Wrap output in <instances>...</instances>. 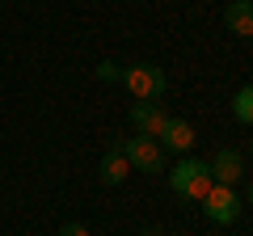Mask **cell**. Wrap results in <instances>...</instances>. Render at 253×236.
Segmentation results:
<instances>
[{"label":"cell","instance_id":"cell-9","mask_svg":"<svg viewBox=\"0 0 253 236\" xmlns=\"http://www.w3.org/2000/svg\"><path fill=\"white\" fill-rule=\"evenodd\" d=\"M224 26L241 38H253V0H232L224 9Z\"/></svg>","mask_w":253,"mask_h":236},{"label":"cell","instance_id":"cell-8","mask_svg":"<svg viewBox=\"0 0 253 236\" xmlns=\"http://www.w3.org/2000/svg\"><path fill=\"white\" fill-rule=\"evenodd\" d=\"M126 173H131V164H126V156H123V139H114V144L106 148V156H101L97 177H101V186H123Z\"/></svg>","mask_w":253,"mask_h":236},{"label":"cell","instance_id":"cell-3","mask_svg":"<svg viewBox=\"0 0 253 236\" xmlns=\"http://www.w3.org/2000/svg\"><path fill=\"white\" fill-rule=\"evenodd\" d=\"M241 194H236V186H211L207 190V198H203V215L211 219V224H219V228H228V224H236L241 219Z\"/></svg>","mask_w":253,"mask_h":236},{"label":"cell","instance_id":"cell-1","mask_svg":"<svg viewBox=\"0 0 253 236\" xmlns=\"http://www.w3.org/2000/svg\"><path fill=\"white\" fill-rule=\"evenodd\" d=\"M169 186H173V194H181L186 202H203L207 190L215 186L211 182V160H194V156L177 160V169H169Z\"/></svg>","mask_w":253,"mask_h":236},{"label":"cell","instance_id":"cell-14","mask_svg":"<svg viewBox=\"0 0 253 236\" xmlns=\"http://www.w3.org/2000/svg\"><path fill=\"white\" fill-rule=\"evenodd\" d=\"M249 202H253V182H249Z\"/></svg>","mask_w":253,"mask_h":236},{"label":"cell","instance_id":"cell-6","mask_svg":"<svg viewBox=\"0 0 253 236\" xmlns=\"http://www.w3.org/2000/svg\"><path fill=\"white\" fill-rule=\"evenodd\" d=\"M241 177H245V156L236 148H219L211 156V182L215 186H236Z\"/></svg>","mask_w":253,"mask_h":236},{"label":"cell","instance_id":"cell-10","mask_svg":"<svg viewBox=\"0 0 253 236\" xmlns=\"http://www.w3.org/2000/svg\"><path fill=\"white\" fill-rule=\"evenodd\" d=\"M232 118L241 122V127H253V84L236 89V97H232Z\"/></svg>","mask_w":253,"mask_h":236},{"label":"cell","instance_id":"cell-13","mask_svg":"<svg viewBox=\"0 0 253 236\" xmlns=\"http://www.w3.org/2000/svg\"><path fill=\"white\" fill-rule=\"evenodd\" d=\"M139 236H161V232H156V228H148V232H139Z\"/></svg>","mask_w":253,"mask_h":236},{"label":"cell","instance_id":"cell-15","mask_svg":"<svg viewBox=\"0 0 253 236\" xmlns=\"http://www.w3.org/2000/svg\"><path fill=\"white\" fill-rule=\"evenodd\" d=\"M249 156H253V139H249Z\"/></svg>","mask_w":253,"mask_h":236},{"label":"cell","instance_id":"cell-4","mask_svg":"<svg viewBox=\"0 0 253 236\" xmlns=\"http://www.w3.org/2000/svg\"><path fill=\"white\" fill-rule=\"evenodd\" d=\"M123 156H126V164H131V169H144V173H161V169H165L161 144H156V139H148V135L123 139Z\"/></svg>","mask_w":253,"mask_h":236},{"label":"cell","instance_id":"cell-11","mask_svg":"<svg viewBox=\"0 0 253 236\" xmlns=\"http://www.w3.org/2000/svg\"><path fill=\"white\" fill-rule=\"evenodd\" d=\"M97 80H123V68L114 59H106V64H97Z\"/></svg>","mask_w":253,"mask_h":236},{"label":"cell","instance_id":"cell-2","mask_svg":"<svg viewBox=\"0 0 253 236\" xmlns=\"http://www.w3.org/2000/svg\"><path fill=\"white\" fill-rule=\"evenodd\" d=\"M123 84L131 89L135 101H156V97H165V89H169V76H165V68H156V64H131V68H123Z\"/></svg>","mask_w":253,"mask_h":236},{"label":"cell","instance_id":"cell-5","mask_svg":"<svg viewBox=\"0 0 253 236\" xmlns=\"http://www.w3.org/2000/svg\"><path fill=\"white\" fill-rule=\"evenodd\" d=\"M165 122H169V114H165L161 101H135V106H131V127H135V135L161 139Z\"/></svg>","mask_w":253,"mask_h":236},{"label":"cell","instance_id":"cell-7","mask_svg":"<svg viewBox=\"0 0 253 236\" xmlns=\"http://www.w3.org/2000/svg\"><path fill=\"white\" fill-rule=\"evenodd\" d=\"M194 139H199V135H194V127H190L186 118H169L156 144H161V152H190Z\"/></svg>","mask_w":253,"mask_h":236},{"label":"cell","instance_id":"cell-12","mask_svg":"<svg viewBox=\"0 0 253 236\" xmlns=\"http://www.w3.org/2000/svg\"><path fill=\"white\" fill-rule=\"evenodd\" d=\"M59 236H89V228H84V224H63Z\"/></svg>","mask_w":253,"mask_h":236}]
</instances>
